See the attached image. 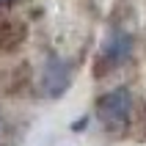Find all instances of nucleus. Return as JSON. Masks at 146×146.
<instances>
[{"label": "nucleus", "mask_w": 146, "mask_h": 146, "mask_svg": "<svg viewBox=\"0 0 146 146\" xmlns=\"http://www.w3.org/2000/svg\"><path fill=\"white\" fill-rule=\"evenodd\" d=\"M132 113V91L119 86V88L108 91L105 97L97 102V119L105 127H119L130 119Z\"/></svg>", "instance_id": "1"}, {"label": "nucleus", "mask_w": 146, "mask_h": 146, "mask_svg": "<svg viewBox=\"0 0 146 146\" xmlns=\"http://www.w3.org/2000/svg\"><path fill=\"white\" fill-rule=\"evenodd\" d=\"M72 69L74 66L69 64V61H64V58H58V55H50L47 61H44V66H41V91L47 94V97H61L69 86H72Z\"/></svg>", "instance_id": "2"}, {"label": "nucleus", "mask_w": 146, "mask_h": 146, "mask_svg": "<svg viewBox=\"0 0 146 146\" xmlns=\"http://www.w3.org/2000/svg\"><path fill=\"white\" fill-rule=\"evenodd\" d=\"M132 55V36L124 31H113L102 44V64L108 66H121Z\"/></svg>", "instance_id": "3"}, {"label": "nucleus", "mask_w": 146, "mask_h": 146, "mask_svg": "<svg viewBox=\"0 0 146 146\" xmlns=\"http://www.w3.org/2000/svg\"><path fill=\"white\" fill-rule=\"evenodd\" d=\"M22 41H25V25L17 19H8V17H0V50L8 52Z\"/></svg>", "instance_id": "4"}, {"label": "nucleus", "mask_w": 146, "mask_h": 146, "mask_svg": "<svg viewBox=\"0 0 146 146\" xmlns=\"http://www.w3.org/2000/svg\"><path fill=\"white\" fill-rule=\"evenodd\" d=\"M8 3H14V0H0V6H8Z\"/></svg>", "instance_id": "5"}]
</instances>
